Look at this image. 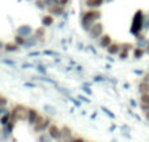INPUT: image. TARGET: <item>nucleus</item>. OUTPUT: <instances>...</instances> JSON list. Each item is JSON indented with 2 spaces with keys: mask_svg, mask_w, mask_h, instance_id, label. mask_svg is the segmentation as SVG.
I'll list each match as a JSON object with an SVG mask.
<instances>
[{
  "mask_svg": "<svg viewBox=\"0 0 149 142\" xmlns=\"http://www.w3.org/2000/svg\"><path fill=\"white\" fill-rule=\"evenodd\" d=\"M144 21H145V16L143 10H137L134 16V20H132V26H131V33L135 37H137L141 30L144 29Z\"/></svg>",
  "mask_w": 149,
  "mask_h": 142,
  "instance_id": "1",
  "label": "nucleus"
},
{
  "mask_svg": "<svg viewBox=\"0 0 149 142\" xmlns=\"http://www.w3.org/2000/svg\"><path fill=\"white\" fill-rule=\"evenodd\" d=\"M28 111H29V108H26L25 106H22V104H17V106H15L12 108L10 115H12L13 120L18 121V120H24V119L28 117Z\"/></svg>",
  "mask_w": 149,
  "mask_h": 142,
  "instance_id": "2",
  "label": "nucleus"
},
{
  "mask_svg": "<svg viewBox=\"0 0 149 142\" xmlns=\"http://www.w3.org/2000/svg\"><path fill=\"white\" fill-rule=\"evenodd\" d=\"M50 125H51V119H50V117L39 116L38 121L34 124V132L36 133H43L49 129Z\"/></svg>",
  "mask_w": 149,
  "mask_h": 142,
  "instance_id": "3",
  "label": "nucleus"
},
{
  "mask_svg": "<svg viewBox=\"0 0 149 142\" xmlns=\"http://www.w3.org/2000/svg\"><path fill=\"white\" fill-rule=\"evenodd\" d=\"M47 133L51 136L52 140H58V141H59L60 138H62V129H60V128H58L55 124L50 125L49 129H47Z\"/></svg>",
  "mask_w": 149,
  "mask_h": 142,
  "instance_id": "4",
  "label": "nucleus"
},
{
  "mask_svg": "<svg viewBox=\"0 0 149 142\" xmlns=\"http://www.w3.org/2000/svg\"><path fill=\"white\" fill-rule=\"evenodd\" d=\"M39 116H41V115L38 114V111H37V110H34V108H29V111H28V117H26V120L29 121V124L34 125L37 121H38Z\"/></svg>",
  "mask_w": 149,
  "mask_h": 142,
  "instance_id": "5",
  "label": "nucleus"
},
{
  "mask_svg": "<svg viewBox=\"0 0 149 142\" xmlns=\"http://www.w3.org/2000/svg\"><path fill=\"white\" fill-rule=\"evenodd\" d=\"M102 31H103V26L101 23H95L90 28V37L93 38H98L100 35H102Z\"/></svg>",
  "mask_w": 149,
  "mask_h": 142,
  "instance_id": "6",
  "label": "nucleus"
},
{
  "mask_svg": "<svg viewBox=\"0 0 149 142\" xmlns=\"http://www.w3.org/2000/svg\"><path fill=\"white\" fill-rule=\"evenodd\" d=\"M120 50H122V46L118 43H111L110 46L107 47V52L110 55H118L119 52H120Z\"/></svg>",
  "mask_w": 149,
  "mask_h": 142,
  "instance_id": "7",
  "label": "nucleus"
},
{
  "mask_svg": "<svg viewBox=\"0 0 149 142\" xmlns=\"http://www.w3.org/2000/svg\"><path fill=\"white\" fill-rule=\"evenodd\" d=\"M137 90H139L140 95H141V94H148L149 93V82L141 81V82L137 85Z\"/></svg>",
  "mask_w": 149,
  "mask_h": 142,
  "instance_id": "8",
  "label": "nucleus"
},
{
  "mask_svg": "<svg viewBox=\"0 0 149 142\" xmlns=\"http://www.w3.org/2000/svg\"><path fill=\"white\" fill-rule=\"evenodd\" d=\"M15 124H16V120L12 119L7 125H4V128H3V133H4L5 136H9L10 133H12L13 128H15Z\"/></svg>",
  "mask_w": 149,
  "mask_h": 142,
  "instance_id": "9",
  "label": "nucleus"
},
{
  "mask_svg": "<svg viewBox=\"0 0 149 142\" xmlns=\"http://www.w3.org/2000/svg\"><path fill=\"white\" fill-rule=\"evenodd\" d=\"M111 43H113V42H111V38L109 35H102V38L100 39V46L105 47V48H107Z\"/></svg>",
  "mask_w": 149,
  "mask_h": 142,
  "instance_id": "10",
  "label": "nucleus"
},
{
  "mask_svg": "<svg viewBox=\"0 0 149 142\" xmlns=\"http://www.w3.org/2000/svg\"><path fill=\"white\" fill-rule=\"evenodd\" d=\"M70 137H72V130H71V128L63 127V128H62V138H60L59 141L67 140V138H70Z\"/></svg>",
  "mask_w": 149,
  "mask_h": 142,
  "instance_id": "11",
  "label": "nucleus"
},
{
  "mask_svg": "<svg viewBox=\"0 0 149 142\" xmlns=\"http://www.w3.org/2000/svg\"><path fill=\"white\" fill-rule=\"evenodd\" d=\"M12 120V115H10V111H8L7 114H4L3 116H0V123H1V125L4 127V125H7L8 123Z\"/></svg>",
  "mask_w": 149,
  "mask_h": 142,
  "instance_id": "12",
  "label": "nucleus"
},
{
  "mask_svg": "<svg viewBox=\"0 0 149 142\" xmlns=\"http://www.w3.org/2000/svg\"><path fill=\"white\" fill-rule=\"evenodd\" d=\"M144 48H141V47H136V48H134V56L135 59H141L143 56H144Z\"/></svg>",
  "mask_w": 149,
  "mask_h": 142,
  "instance_id": "13",
  "label": "nucleus"
},
{
  "mask_svg": "<svg viewBox=\"0 0 149 142\" xmlns=\"http://www.w3.org/2000/svg\"><path fill=\"white\" fill-rule=\"evenodd\" d=\"M51 136L49 134V133H46V134H45V133H42L41 136H39L38 137V142H51Z\"/></svg>",
  "mask_w": 149,
  "mask_h": 142,
  "instance_id": "14",
  "label": "nucleus"
},
{
  "mask_svg": "<svg viewBox=\"0 0 149 142\" xmlns=\"http://www.w3.org/2000/svg\"><path fill=\"white\" fill-rule=\"evenodd\" d=\"M103 0H88L86 1V5L88 7H100L102 5Z\"/></svg>",
  "mask_w": 149,
  "mask_h": 142,
  "instance_id": "15",
  "label": "nucleus"
},
{
  "mask_svg": "<svg viewBox=\"0 0 149 142\" xmlns=\"http://www.w3.org/2000/svg\"><path fill=\"white\" fill-rule=\"evenodd\" d=\"M140 103L149 104V93L148 94H141V97H140Z\"/></svg>",
  "mask_w": 149,
  "mask_h": 142,
  "instance_id": "16",
  "label": "nucleus"
},
{
  "mask_svg": "<svg viewBox=\"0 0 149 142\" xmlns=\"http://www.w3.org/2000/svg\"><path fill=\"white\" fill-rule=\"evenodd\" d=\"M18 33H20L21 35H28V34L31 33V29L30 28H22V29H20V30H18Z\"/></svg>",
  "mask_w": 149,
  "mask_h": 142,
  "instance_id": "17",
  "label": "nucleus"
},
{
  "mask_svg": "<svg viewBox=\"0 0 149 142\" xmlns=\"http://www.w3.org/2000/svg\"><path fill=\"white\" fill-rule=\"evenodd\" d=\"M42 23H43V25H46V26L51 25V23H52V18L50 17V16H46V17H43V20H42Z\"/></svg>",
  "mask_w": 149,
  "mask_h": 142,
  "instance_id": "18",
  "label": "nucleus"
},
{
  "mask_svg": "<svg viewBox=\"0 0 149 142\" xmlns=\"http://www.w3.org/2000/svg\"><path fill=\"white\" fill-rule=\"evenodd\" d=\"M7 104H8L7 98H5V97H3L1 94H0V107H7Z\"/></svg>",
  "mask_w": 149,
  "mask_h": 142,
  "instance_id": "19",
  "label": "nucleus"
},
{
  "mask_svg": "<svg viewBox=\"0 0 149 142\" xmlns=\"http://www.w3.org/2000/svg\"><path fill=\"white\" fill-rule=\"evenodd\" d=\"M17 48H18V47L16 46V44H7V46H5V50H7V51H9V52L16 51Z\"/></svg>",
  "mask_w": 149,
  "mask_h": 142,
  "instance_id": "20",
  "label": "nucleus"
},
{
  "mask_svg": "<svg viewBox=\"0 0 149 142\" xmlns=\"http://www.w3.org/2000/svg\"><path fill=\"white\" fill-rule=\"evenodd\" d=\"M140 108L143 110L144 112H148L149 111V104H145V103H140Z\"/></svg>",
  "mask_w": 149,
  "mask_h": 142,
  "instance_id": "21",
  "label": "nucleus"
},
{
  "mask_svg": "<svg viewBox=\"0 0 149 142\" xmlns=\"http://www.w3.org/2000/svg\"><path fill=\"white\" fill-rule=\"evenodd\" d=\"M102 111H103V112H105V114H106V115H109V116H110V117H111V119H114V117H115V115H114V114H113V112H110V111H109V110H107V108H102Z\"/></svg>",
  "mask_w": 149,
  "mask_h": 142,
  "instance_id": "22",
  "label": "nucleus"
},
{
  "mask_svg": "<svg viewBox=\"0 0 149 142\" xmlns=\"http://www.w3.org/2000/svg\"><path fill=\"white\" fill-rule=\"evenodd\" d=\"M16 42H17L18 44H24V43H25V41H24V38H22L21 35H17V37H16Z\"/></svg>",
  "mask_w": 149,
  "mask_h": 142,
  "instance_id": "23",
  "label": "nucleus"
},
{
  "mask_svg": "<svg viewBox=\"0 0 149 142\" xmlns=\"http://www.w3.org/2000/svg\"><path fill=\"white\" fill-rule=\"evenodd\" d=\"M7 107H0V116H3L4 114H7Z\"/></svg>",
  "mask_w": 149,
  "mask_h": 142,
  "instance_id": "24",
  "label": "nucleus"
},
{
  "mask_svg": "<svg viewBox=\"0 0 149 142\" xmlns=\"http://www.w3.org/2000/svg\"><path fill=\"white\" fill-rule=\"evenodd\" d=\"M38 72H41L42 74H45V73H46V69L43 68V65H39V67H38Z\"/></svg>",
  "mask_w": 149,
  "mask_h": 142,
  "instance_id": "25",
  "label": "nucleus"
},
{
  "mask_svg": "<svg viewBox=\"0 0 149 142\" xmlns=\"http://www.w3.org/2000/svg\"><path fill=\"white\" fill-rule=\"evenodd\" d=\"M94 81L95 82H101V81H105V78H103L102 76H97V77L94 78Z\"/></svg>",
  "mask_w": 149,
  "mask_h": 142,
  "instance_id": "26",
  "label": "nucleus"
},
{
  "mask_svg": "<svg viewBox=\"0 0 149 142\" xmlns=\"http://www.w3.org/2000/svg\"><path fill=\"white\" fill-rule=\"evenodd\" d=\"M45 110H46L47 112H51V114H55V111L52 110V107H49V106H45Z\"/></svg>",
  "mask_w": 149,
  "mask_h": 142,
  "instance_id": "27",
  "label": "nucleus"
},
{
  "mask_svg": "<svg viewBox=\"0 0 149 142\" xmlns=\"http://www.w3.org/2000/svg\"><path fill=\"white\" fill-rule=\"evenodd\" d=\"M73 142H85V140L81 137H76V138H73Z\"/></svg>",
  "mask_w": 149,
  "mask_h": 142,
  "instance_id": "28",
  "label": "nucleus"
},
{
  "mask_svg": "<svg viewBox=\"0 0 149 142\" xmlns=\"http://www.w3.org/2000/svg\"><path fill=\"white\" fill-rule=\"evenodd\" d=\"M143 81H147V82H149V73H145L144 77H143Z\"/></svg>",
  "mask_w": 149,
  "mask_h": 142,
  "instance_id": "29",
  "label": "nucleus"
},
{
  "mask_svg": "<svg viewBox=\"0 0 149 142\" xmlns=\"http://www.w3.org/2000/svg\"><path fill=\"white\" fill-rule=\"evenodd\" d=\"M130 103H131V106H132V107H136V106H137L136 102H135L134 99H131V101H130Z\"/></svg>",
  "mask_w": 149,
  "mask_h": 142,
  "instance_id": "30",
  "label": "nucleus"
},
{
  "mask_svg": "<svg viewBox=\"0 0 149 142\" xmlns=\"http://www.w3.org/2000/svg\"><path fill=\"white\" fill-rule=\"evenodd\" d=\"M82 89H84V90H85V93H86V94H92V91H90L89 89H86V88H82Z\"/></svg>",
  "mask_w": 149,
  "mask_h": 142,
  "instance_id": "31",
  "label": "nucleus"
},
{
  "mask_svg": "<svg viewBox=\"0 0 149 142\" xmlns=\"http://www.w3.org/2000/svg\"><path fill=\"white\" fill-rule=\"evenodd\" d=\"M135 73H136V74H143L141 70H135Z\"/></svg>",
  "mask_w": 149,
  "mask_h": 142,
  "instance_id": "32",
  "label": "nucleus"
},
{
  "mask_svg": "<svg viewBox=\"0 0 149 142\" xmlns=\"http://www.w3.org/2000/svg\"><path fill=\"white\" fill-rule=\"evenodd\" d=\"M145 117H147L148 121H149V111H148V112H145Z\"/></svg>",
  "mask_w": 149,
  "mask_h": 142,
  "instance_id": "33",
  "label": "nucleus"
},
{
  "mask_svg": "<svg viewBox=\"0 0 149 142\" xmlns=\"http://www.w3.org/2000/svg\"><path fill=\"white\" fill-rule=\"evenodd\" d=\"M147 52L149 54V41H148V44H147Z\"/></svg>",
  "mask_w": 149,
  "mask_h": 142,
  "instance_id": "34",
  "label": "nucleus"
}]
</instances>
